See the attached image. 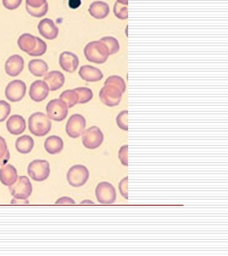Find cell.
I'll return each instance as SVG.
<instances>
[{
	"instance_id": "cell-24",
	"label": "cell",
	"mask_w": 228,
	"mask_h": 256,
	"mask_svg": "<svg viewBox=\"0 0 228 256\" xmlns=\"http://www.w3.org/2000/svg\"><path fill=\"white\" fill-rule=\"evenodd\" d=\"M28 70L32 76L36 77H42L46 76L47 71L49 70L48 64L41 59H34L31 60L28 64Z\"/></svg>"
},
{
	"instance_id": "cell-7",
	"label": "cell",
	"mask_w": 228,
	"mask_h": 256,
	"mask_svg": "<svg viewBox=\"0 0 228 256\" xmlns=\"http://www.w3.org/2000/svg\"><path fill=\"white\" fill-rule=\"evenodd\" d=\"M90 176V172L84 165H74L68 171L67 180L71 186H83Z\"/></svg>"
},
{
	"instance_id": "cell-41",
	"label": "cell",
	"mask_w": 228,
	"mask_h": 256,
	"mask_svg": "<svg viewBox=\"0 0 228 256\" xmlns=\"http://www.w3.org/2000/svg\"><path fill=\"white\" fill-rule=\"evenodd\" d=\"M116 2L118 3L122 4H128V0H117Z\"/></svg>"
},
{
	"instance_id": "cell-30",
	"label": "cell",
	"mask_w": 228,
	"mask_h": 256,
	"mask_svg": "<svg viewBox=\"0 0 228 256\" xmlns=\"http://www.w3.org/2000/svg\"><path fill=\"white\" fill-rule=\"evenodd\" d=\"M116 124L118 128L123 131H128V111L123 110L118 114Z\"/></svg>"
},
{
	"instance_id": "cell-31",
	"label": "cell",
	"mask_w": 228,
	"mask_h": 256,
	"mask_svg": "<svg viewBox=\"0 0 228 256\" xmlns=\"http://www.w3.org/2000/svg\"><path fill=\"white\" fill-rule=\"evenodd\" d=\"M26 10L30 16H32L34 18H40L46 15L49 7H48V3H46L40 8H30L28 6H26Z\"/></svg>"
},
{
	"instance_id": "cell-3",
	"label": "cell",
	"mask_w": 228,
	"mask_h": 256,
	"mask_svg": "<svg viewBox=\"0 0 228 256\" xmlns=\"http://www.w3.org/2000/svg\"><path fill=\"white\" fill-rule=\"evenodd\" d=\"M84 55L88 61L102 64L108 60L110 53L107 47L101 41H92L86 46Z\"/></svg>"
},
{
	"instance_id": "cell-25",
	"label": "cell",
	"mask_w": 228,
	"mask_h": 256,
	"mask_svg": "<svg viewBox=\"0 0 228 256\" xmlns=\"http://www.w3.org/2000/svg\"><path fill=\"white\" fill-rule=\"evenodd\" d=\"M59 99L67 105L68 108H72L77 104H79V95L74 89L62 92Z\"/></svg>"
},
{
	"instance_id": "cell-23",
	"label": "cell",
	"mask_w": 228,
	"mask_h": 256,
	"mask_svg": "<svg viewBox=\"0 0 228 256\" xmlns=\"http://www.w3.org/2000/svg\"><path fill=\"white\" fill-rule=\"evenodd\" d=\"M34 147V141L28 135L18 138L16 141V148L20 154H28Z\"/></svg>"
},
{
	"instance_id": "cell-8",
	"label": "cell",
	"mask_w": 228,
	"mask_h": 256,
	"mask_svg": "<svg viewBox=\"0 0 228 256\" xmlns=\"http://www.w3.org/2000/svg\"><path fill=\"white\" fill-rule=\"evenodd\" d=\"M96 200L101 204H113L116 200L114 187L108 182H100L95 190Z\"/></svg>"
},
{
	"instance_id": "cell-17",
	"label": "cell",
	"mask_w": 228,
	"mask_h": 256,
	"mask_svg": "<svg viewBox=\"0 0 228 256\" xmlns=\"http://www.w3.org/2000/svg\"><path fill=\"white\" fill-rule=\"evenodd\" d=\"M26 120L19 114H14L10 117L6 123V128L12 135H20L26 130Z\"/></svg>"
},
{
	"instance_id": "cell-34",
	"label": "cell",
	"mask_w": 228,
	"mask_h": 256,
	"mask_svg": "<svg viewBox=\"0 0 228 256\" xmlns=\"http://www.w3.org/2000/svg\"><path fill=\"white\" fill-rule=\"evenodd\" d=\"M118 158L123 166H128V146H123L120 147L118 152Z\"/></svg>"
},
{
	"instance_id": "cell-20",
	"label": "cell",
	"mask_w": 228,
	"mask_h": 256,
	"mask_svg": "<svg viewBox=\"0 0 228 256\" xmlns=\"http://www.w3.org/2000/svg\"><path fill=\"white\" fill-rule=\"evenodd\" d=\"M88 12L92 18L98 19V20H102L108 16L110 9L108 4L106 2L95 1L90 4Z\"/></svg>"
},
{
	"instance_id": "cell-27",
	"label": "cell",
	"mask_w": 228,
	"mask_h": 256,
	"mask_svg": "<svg viewBox=\"0 0 228 256\" xmlns=\"http://www.w3.org/2000/svg\"><path fill=\"white\" fill-rule=\"evenodd\" d=\"M10 158L7 144L4 138L0 137V166H4L9 162Z\"/></svg>"
},
{
	"instance_id": "cell-36",
	"label": "cell",
	"mask_w": 228,
	"mask_h": 256,
	"mask_svg": "<svg viewBox=\"0 0 228 256\" xmlns=\"http://www.w3.org/2000/svg\"><path fill=\"white\" fill-rule=\"evenodd\" d=\"M22 0H3V4L6 9L10 10L18 9V7L22 4Z\"/></svg>"
},
{
	"instance_id": "cell-28",
	"label": "cell",
	"mask_w": 228,
	"mask_h": 256,
	"mask_svg": "<svg viewBox=\"0 0 228 256\" xmlns=\"http://www.w3.org/2000/svg\"><path fill=\"white\" fill-rule=\"evenodd\" d=\"M74 90L79 95V104H86L90 102L94 98V92L91 89L88 88H76Z\"/></svg>"
},
{
	"instance_id": "cell-11",
	"label": "cell",
	"mask_w": 228,
	"mask_h": 256,
	"mask_svg": "<svg viewBox=\"0 0 228 256\" xmlns=\"http://www.w3.org/2000/svg\"><path fill=\"white\" fill-rule=\"evenodd\" d=\"M26 84L20 80H16L10 82L6 88V98L12 102L20 101L26 95Z\"/></svg>"
},
{
	"instance_id": "cell-13",
	"label": "cell",
	"mask_w": 228,
	"mask_h": 256,
	"mask_svg": "<svg viewBox=\"0 0 228 256\" xmlns=\"http://www.w3.org/2000/svg\"><path fill=\"white\" fill-rule=\"evenodd\" d=\"M38 30L41 36H43L48 40H53L58 36V28L54 24V22L49 18H44L40 22Z\"/></svg>"
},
{
	"instance_id": "cell-42",
	"label": "cell",
	"mask_w": 228,
	"mask_h": 256,
	"mask_svg": "<svg viewBox=\"0 0 228 256\" xmlns=\"http://www.w3.org/2000/svg\"><path fill=\"white\" fill-rule=\"evenodd\" d=\"M80 204H94V202H92V201H82V202H80Z\"/></svg>"
},
{
	"instance_id": "cell-19",
	"label": "cell",
	"mask_w": 228,
	"mask_h": 256,
	"mask_svg": "<svg viewBox=\"0 0 228 256\" xmlns=\"http://www.w3.org/2000/svg\"><path fill=\"white\" fill-rule=\"evenodd\" d=\"M18 170L10 164H6L0 168V182L6 186H10L18 180Z\"/></svg>"
},
{
	"instance_id": "cell-5",
	"label": "cell",
	"mask_w": 228,
	"mask_h": 256,
	"mask_svg": "<svg viewBox=\"0 0 228 256\" xmlns=\"http://www.w3.org/2000/svg\"><path fill=\"white\" fill-rule=\"evenodd\" d=\"M104 135L102 130L96 126L88 128L82 134V144L89 150H96L102 146Z\"/></svg>"
},
{
	"instance_id": "cell-33",
	"label": "cell",
	"mask_w": 228,
	"mask_h": 256,
	"mask_svg": "<svg viewBox=\"0 0 228 256\" xmlns=\"http://www.w3.org/2000/svg\"><path fill=\"white\" fill-rule=\"evenodd\" d=\"M12 111V107L4 100H0V122H4L9 116Z\"/></svg>"
},
{
	"instance_id": "cell-22",
	"label": "cell",
	"mask_w": 228,
	"mask_h": 256,
	"mask_svg": "<svg viewBox=\"0 0 228 256\" xmlns=\"http://www.w3.org/2000/svg\"><path fill=\"white\" fill-rule=\"evenodd\" d=\"M36 42L37 37L30 34H24L18 38V44L22 52L30 54L36 48Z\"/></svg>"
},
{
	"instance_id": "cell-35",
	"label": "cell",
	"mask_w": 228,
	"mask_h": 256,
	"mask_svg": "<svg viewBox=\"0 0 228 256\" xmlns=\"http://www.w3.org/2000/svg\"><path fill=\"white\" fill-rule=\"evenodd\" d=\"M119 187V192H120V195L122 196L123 198H125L126 200L128 199V177L123 178L122 180L120 181V183L118 184Z\"/></svg>"
},
{
	"instance_id": "cell-26",
	"label": "cell",
	"mask_w": 228,
	"mask_h": 256,
	"mask_svg": "<svg viewBox=\"0 0 228 256\" xmlns=\"http://www.w3.org/2000/svg\"><path fill=\"white\" fill-rule=\"evenodd\" d=\"M100 41L107 47L110 56L116 54L120 50V44H119V42H118L116 38H114V37L106 36V37H102Z\"/></svg>"
},
{
	"instance_id": "cell-39",
	"label": "cell",
	"mask_w": 228,
	"mask_h": 256,
	"mask_svg": "<svg viewBox=\"0 0 228 256\" xmlns=\"http://www.w3.org/2000/svg\"><path fill=\"white\" fill-rule=\"evenodd\" d=\"M82 4V0H68V6L70 9H78Z\"/></svg>"
},
{
	"instance_id": "cell-12",
	"label": "cell",
	"mask_w": 228,
	"mask_h": 256,
	"mask_svg": "<svg viewBox=\"0 0 228 256\" xmlns=\"http://www.w3.org/2000/svg\"><path fill=\"white\" fill-rule=\"evenodd\" d=\"M49 88L44 80H36L31 84L30 89V98L36 102H40L49 95Z\"/></svg>"
},
{
	"instance_id": "cell-29",
	"label": "cell",
	"mask_w": 228,
	"mask_h": 256,
	"mask_svg": "<svg viewBox=\"0 0 228 256\" xmlns=\"http://www.w3.org/2000/svg\"><path fill=\"white\" fill-rule=\"evenodd\" d=\"M113 12L114 16L120 20H126L128 18V8L126 4L116 2Z\"/></svg>"
},
{
	"instance_id": "cell-4",
	"label": "cell",
	"mask_w": 228,
	"mask_h": 256,
	"mask_svg": "<svg viewBox=\"0 0 228 256\" xmlns=\"http://www.w3.org/2000/svg\"><path fill=\"white\" fill-rule=\"evenodd\" d=\"M28 174L37 182L46 180L50 176V163L46 160H32L28 166Z\"/></svg>"
},
{
	"instance_id": "cell-32",
	"label": "cell",
	"mask_w": 228,
	"mask_h": 256,
	"mask_svg": "<svg viewBox=\"0 0 228 256\" xmlns=\"http://www.w3.org/2000/svg\"><path fill=\"white\" fill-rule=\"evenodd\" d=\"M47 44L44 41L42 40L41 38L37 37V42H36V46L32 52L30 53L28 55L31 56H40L44 55L46 52Z\"/></svg>"
},
{
	"instance_id": "cell-16",
	"label": "cell",
	"mask_w": 228,
	"mask_h": 256,
	"mask_svg": "<svg viewBox=\"0 0 228 256\" xmlns=\"http://www.w3.org/2000/svg\"><path fill=\"white\" fill-rule=\"evenodd\" d=\"M44 82L46 83L49 90L52 92H55L62 88L64 84L65 77L64 74L60 71H50L48 74H46L44 76Z\"/></svg>"
},
{
	"instance_id": "cell-9",
	"label": "cell",
	"mask_w": 228,
	"mask_h": 256,
	"mask_svg": "<svg viewBox=\"0 0 228 256\" xmlns=\"http://www.w3.org/2000/svg\"><path fill=\"white\" fill-rule=\"evenodd\" d=\"M86 126V120L85 117L80 114H74L68 120L66 132L71 138H78L85 131Z\"/></svg>"
},
{
	"instance_id": "cell-40",
	"label": "cell",
	"mask_w": 228,
	"mask_h": 256,
	"mask_svg": "<svg viewBox=\"0 0 228 256\" xmlns=\"http://www.w3.org/2000/svg\"><path fill=\"white\" fill-rule=\"evenodd\" d=\"M12 204H30L28 200H22V199H16V200H13L12 201Z\"/></svg>"
},
{
	"instance_id": "cell-37",
	"label": "cell",
	"mask_w": 228,
	"mask_h": 256,
	"mask_svg": "<svg viewBox=\"0 0 228 256\" xmlns=\"http://www.w3.org/2000/svg\"><path fill=\"white\" fill-rule=\"evenodd\" d=\"M46 3V0H26V6L30 8H40Z\"/></svg>"
},
{
	"instance_id": "cell-38",
	"label": "cell",
	"mask_w": 228,
	"mask_h": 256,
	"mask_svg": "<svg viewBox=\"0 0 228 256\" xmlns=\"http://www.w3.org/2000/svg\"><path fill=\"white\" fill-rule=\"evenodd\" d=\"M56 204H76V201L72 198L64 196V198H59L58 200L55 202Z\"/></svg>"
},
{
	"instance_id": "cell-21",
	"label": "cell",
	"mask_w": 228,
	"mask_h": 256,
	"mask_svg": "<svg viewBox=\"0 0 228 256\" xmlns=\"http://www.w3.org/2000/svg\"><path fill=\"white\" fill-rule=\"evenodd\" d=\"M44 150H46L47 153L50 154H59L62 150H64V140L62 138L53 135L50 137L47 138L44 141Z\"/></svg>"
},
{
	"instance_id": "cell-15",
	"label": "cell",
	"mask_w": 228,
	"mask_h": 256,
	"mask_svg": "<svg viewBox=\"0 0 228 256\" xmlns=\"http://www.w3.org/2000/svg\"><path fill=\"white\" fill-rule=\"evenodd\" d=\"M24 68V60L20 56L13 55L7 59L4 65L6 73L10 77L19 76Z\"/></svg>"
},
{
	"instance_id": "cell-1",
	"label": "cell",
	"mask_w": 228,
	"mask_h": 256,
	"mask_svg": "<svg viewBox=\"0 0 228 256\" xmlns=\"http://www.w3.org/2000/svg\"><path fill=\"white\" fill-rule=\"evenodd\" d=\"M126 90V82L120 76H110L104 82V88L100 90V100L108 107H116L120 104Z\"/></svg>"
},
{
	"instance_id": "cell-6",
	"label": "cell",
	"mask_w": 228,
	"mask_h": 256,
	"mask_svg": "<svg viewBox=\"0 0 228 256\" xmlns=\"http://www.w3.org/2000/svg\"><path fill=\"white\" fill-rule=\"evenodd\" d=\"M10 192L12 196L16 199L28 200L32 192V184L30 178L26 176H20L15 183L9 186Z\"/></svg>"
},
{
	"instance_id": "cell-10",
	"label": "cell",
	"mask_w": 228,
	"mask_h": 256,
	"mask_svg": "<svg viewBox=\"0 0 228 256\" xmlns=\"http://www.w3.org/2000/svg\"><path fill=\"white\" fill-rule=\"evenodd\" d=\"M68 108L67 105L60 99H53L47 104V116L55 122H62L68 114Z\"/></svg>"
},
{
	"instance_id": "cell-14",
	"label": "cell",
	"mask_w": 228,
	"mask_h": 256,
	"mask_svg": "<svg viewBox=\"0 0 228 256\" xmlns=\"http://www.w3.org/2000/svg\"><path fill=\"white\" fill-rule=\"evenodd\" d=\"M79 58L74 53L64 52L59 56V64L62 70L68 73H74L79 66Z\"/></svg>"
},
{
	"instance_id": "cell-2",
	"label": "cell",
	"mask_w": 228,
	"mask_h": 256,
	"mask_svg": "<svg viewBox=\"0 0 228 256\" xmlns=\"http://www.w3.org/2000/svg\"><path fill=\"white\" fill-rule=\"evenodd\" d=\"M28 129L36 137H44L52 129L50 118L42 112L32 114L28 119Z\"/></svg>"
},
{
	"instance_id": "cell-18",
	"label": "cell",
	"mask_w": 228,
	"mask_h": 256,
	"mask_svg": "<svg viewBox=\"0 0 228 256\" xmlns=\"http://www.w3.org/2000/svg\"><path fill=\"white\" fill-rule=\"evenodd\" d=\"M79 76L88 82H100L104 78L102 71L90 65H84L79 70Z\"/></svg>"
}]
</instances>
